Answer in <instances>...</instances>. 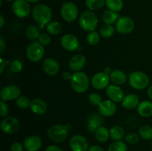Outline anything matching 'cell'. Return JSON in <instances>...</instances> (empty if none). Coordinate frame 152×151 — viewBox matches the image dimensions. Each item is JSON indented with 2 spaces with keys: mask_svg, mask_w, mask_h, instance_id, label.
Here are the masks:
<instances>
[{
  "mask_svg": "<svg viewBox=\"0 0 152 151\" xmlns=\"http://www.w3.org/2000/svg\"><path fill=\"white\" fill-rule=\"evenodd\" d=\"M32 15L34 20L39 25L40 28H43L50 22L53 16L51 9L43 4L36 5L32 10Z\"/></svg>",
  "mask_w": 152,
  "mask_h": 151,
  "instance_id": "obj_1",
  "label": "cell"
},
{
  "mask_svg": "<svg viewBox=\"0 0 152 151\" xmlns=\"http://www.w3.org/2000/svg\"><path fill=\"white\" fill-rule=\"evenodd\" d=\"M97 16L91 10L85 11L79 18L80 28L86 31H94L98 25Z\"/></svg>",
  "mask_w": 152,
  "mask_h": 151,
  "instance_id": "obj_2",
  "label": "cell"
},
{
  "mask_svg": "<svg viewBox=\"0 0 152 151\" xmlns=\"http://www.w3.org/2000/svg\"><path fill=\"white\" fill-rule=\"evenodd\" d=\"M71 84L73 89L77 93H83L88 89L89 78L85 73L78 71L72 74Z\"/></svg>",
  "mask_w": 152,
  "mask_h": 151,
  "instance_id": "obj_3",
  "label": "cell"
},
{
  "mask_svg": "<svg viewBox=\"0 0 152 151\" xmlns=\"http://www.w3.org/2000/svg\"><path fill=\"white\" fill-rule=\"evenodd\" d=\"M47 135L49 139L52 142L55 143H62L68 137V128L66 126L56 124L48 129Z\"/></svg>",
  "mask_w": 152,
  "mask_h": 151,
  "instance_id": "obj_4",
  "label": "cell"
},
{
  "mask_svg": "<svg viewBox=\"0 0 152 151\" xmlns=\"http://www.w3.org/2000/svg\"><path fill=\"white\" fill-rule=\"evenodd\" d=\"M129 84L136 90H142L149 84V78L145 73L140 71L133 72L129 75Z\"/></svg>",
  "mask_w": 152,
  "mask_h": 151,
  "instance_id": "obj_5",
  "label": "cell"
},
{
  "mask_svg": "<svg viewBox=\"0 0 152 151\" xmlns=\"http://www.w3.org/2000/svg\"><path fill=\"white\" fill-rule=\"evenodd\" d=\"M45 49L42 44L38 41H33L27 47L26 55L28 59L33 62H37L42 59Z\"/></svg>",
  "mask_w": 152,
  "mask_h": 151,
  "instance_id": "obj_6",
  "label": "cell"
},
{
  "mask_svg": "<svg viewBox=\"0 0 152 151\" xmlns=\"http://www.w3.org/2000/svg\"><path fill=\"white\" fill-rule=\"evenodd\" d=\"M61 16L62 19L68 22H72L78 16V8L74 3L65 2L61 8Z\"/></svg>",
  "mask_w": 152,
  "mask_h": 151,
  "instance_id": "obj_7",
  "label": "cell"
},
{
  "mask_svg": "<svg viewBox=\"0 0 152 151\" xmlns=\"http://www.w3.org/2000/svg\"><path fill=\"white\" fill-rule=\"evenodd\" d=\"M12 10L17 17L26 18L31 13V6L25 0H15L12 4Z\"/></svg>",
  "mask_w": 152,
  "mask_h": 151,
  "instance_id": "obj_8",
  "label": "cell"
},
{
  "mask_svg": "<svg viewBox=\"0 0 152 151\" xmlns=\"http://www.w3.org/2000/svg\"><path fill=\"white\" fill-rule=\"evenodd\" d=\"M134 28V22L128 16H121L116 22V30L121 34H129Z\"/></svg>",
  "mask_w": 152,
  "mask_h": 151,
  "instance_id": "obj_9",
  "label": "cell"
},
{
  "mask_svg": "<svg viewBox=\"0 0 152 151\" xmlns=\"http://www.w3.org/2000/svg\"><path fill=\"white\" fill-rule=\"evenodd\" d=\"M69 147L72 151H88V142L84 136L81 135H75L70 139Z\"/></svg>",
  "mask_w": 152,
  "mask_h": 151,
  "instance_id": "obj_10",
  "label": "cell"
},
{
  "mask_svg": "<svg viewBox=\"0 0 152 151\" xmlns=\"http://www.w3.org/2000/svg\"><path fill=\"white\" fill-rule=\"evenodd\" d=\"M20 93L21 90L19 87L10 84V85H7L1 89L0 96H1V100L4 102H7V101L17 99L19 97Z\"/></svg>",
  "mask_w": 152,
  "mask_h": 151,
  "instance_id": "obj_11",
  "label": "cell"
},
{
  "mask_svg": "<svg viewBox=\"0 0 152 151\" xmlns=\"http://www.w3.org/2000/svg\"><path fill=\"white\" fill-rule=\"evenodd\" d=\"M1 130L7 134L16 133L19 127V121L15 117H6L1 121Z\"/></svg>",
  "mask_w": 152,
  "mask_h": 151,
  "instance_id": "obj_12",
  "label": "cell"
},
{
  "mask_svg": "<svg viewBox=\"0 0 152 151\" xmlns=\"http://www.w3.org/2000/svg\"><path fill=\"white\" fill-rule=\"evenodd\" d=\"M110 81V75L105 72H99L95 74L91 79L92 86L97 90H102L108 87Z\"/></svg>",
  "mask_w": 152,
  "mask_h": 151,
  "instance_id": "obj_13",
  "label": "cell"
},
{
  "mask_svg": "<svg viewBox=\"0 0 152 151\" xmlns=\"http://www.w3.org/2000/svg\"><path fill=\"white\" fill-rule=\"evenodd\" d=\"M61 44L65 50L71 52L78 49L80 42L75 36L72 34H65L61 38Z\"/></svg>",
  "mask_w": 152,
  "mask_h": 151,
  "instance_id": "obj_14",
  "label": "cell"
},
{
  "mask_svg": "<svg viewBox=\"0 0 152 151\" xmlns=\"http://www.w3.org/2000/svg\"><path fill=\"white\" fill-rule=\"evenodd\" d=\"M23 145L27 151H38L42 146V141L39 136L31 135L25 139Z\"/></svg>",
  "mask_w": 152,
  "mask_h": 151,
  "instance_id": "obj_15",
  "label": "cell"
},
{
  "mask_svg": "<svg viewBox=\"0 0 152 151\" xmlns=\"http://www.w3.org/2000/svg\"><path fill=\"white\" fill-rule=\"evenodd\" d=\"M106 95L109 98L110 100L114 102H123L124 99V93L120 87L117 85L111 84L107 87Z\"/></svg>",
  "mask_w": 152,
  "mask_h": 151,
  "instance_id": "obj_16",
  "label": "cell"
},
{
  "mask_svg": "<svg viewBox=\"0 0 152 151\" xmlns=\"http://www.w3.org/2000/svg\"><path fill=\"white\" fill-rule=\"evenodd\" d=\"M99 113L103 116H111L115 113L117 106L111 100L102 101L98 106Z\"/></svg>",
  "mask_w": 152,
  "mask_h": 151,
  "instance_id": "obj_17",
  "label": "cell"
},
{
  "mask_svg": "<svg viewBox=\"0 0 152 151\" xmlns=\"http://www.w3.org/2000/svg\"><path fill=\"white\" fill-rule=\"evenodd\" d=\"M42 69L48 75L55 76L59 71V64L55 59L48 58L43 62Z\"/></svg>",
  "mask_w": 152,
  "mask_h": 151,
  "instance_id": "obj_18",
  "label": "cell"
},
{
  "mask_svg": "<svg viewBox=\"0 0 152 151\" xmlns=\"http://www.w3.org/2000/svg\"><path fill=\"white\" fill-rule=\"evenodd\" d=\"M104 119L101 114L94 113L91 115L88 118L87 128L90 133H94L96 131L99 127H101L103 123Z\"/></svg>",
  "mask_w": 152,
  "mask_h": 151,
  "instance_id": "obj_19",
  "label": "cell"
},
{
  "mask_svg": "<svg viewBox=\"0 0 152 151\" xmlns=\"http://www.w3.org/2000/svg\"><path fill=\"white\" fill-rule=\"evenodd\" d=\"M86 62V57L83 54L74 55L69 61V68L72 71L78 72L83 68Z\"/></svg>",
  "mask_w": 152,
  "mask_h": 151,
  "instance_id": "obj_20",
  "label": "cell"
},
{
  "mask_svg": "<svg viewBox=\"0 0 152 151\" xmlns=\"http://www.w3.org/2000/svg\"><path fill=\"white\" fill-rule=\"evenodd\" d=\"M30 108L34 113L42 115L47 111V104L41 99H34L31 102Z\"/></svg>",
  "mask_w": 152,
  "mask_h": 151,
  "instance_id": "obj_21",
  "label": "cell"
},
{
  "mask_svg": "<svg viewBox=\"0 0 152 151\" xmlns=\"http://www.w3.org/2000/svg\"><path fill=\"white\" fill-rule=\"evenodd\" d=\"M139 105V97L135 94L126 96L122 102V106L126 109H134Z\"/></svg>",
  "mask_w": 152,
  "mask_h": 151,
  "instance_id": "obj_22",
  "label": "cell"
},
{
  "mask_svg": "<svg viewBox=\"0 0 152 151\" xmlns=\"http://www.w3.org/2000/svg\"><path fill=\"white\" fill-rule=\"evenodd\" d=\"M137 112L141 116L150 117L152 115V102L143 101L137 106Z\"/></svg>",
  "mask_w": 152,
  "mask_h": 151,
  "instance_id": "obj_23",
  "label": "cell"
},
{
  "mask_svg": "<svg viewBox=\"0 0 152 151\" xmlns=\"http://www.w3.org/2000/svg\"><path fill=\"white\" fill-rule=\"evenodd\" d=\"M110 79L117 85H122L126 82L127 77L123 71L120 70H115L110 74Z\"/></svg>",
  "mask_w": 152,
  "mask_h": 151,
  "instance_id": "obj_24",
  "label": "cell"
},
{
  "mask_svg": "<svg viewBox=\"0 0 152 151\" xmlns=\"http://www.w3.org/2000/svg\"><path fill=\"white\" fill-rule=\"evenodd\" d=\"M119 18H120V14L117 12L110 10L105 11L102 14V20L105 24H108V25H113L117 22Z\"/></svg>",
  "mask_w": 152,
  "mask_h": 151,
  "instance_id": "obj_25",
  "label": "cell"
},
{
  "mask_svg": "<svg viewBox=\"0 0 152 151\" xmlns=\"http://www.w3.org/2000/svg\"><path fill=\"white\" fill-rule=\"evenodd\" d=\"M110 137L114 141H121L125 136V131L120 126H114L109 130Z\"/></svg>",
  "mask_w": 152,
  "mask_h": 151,
  "instance_id": "obj_26",
  "label": "cell"
},
{
  "mask_svg": "<svg viewBox=\"0 0 152 151\" xmlns=\"http://www.w3.org/2000/svg\"><path fill=\"white\" fill-rule=\"evenodd\" d=\"M109 137V131H108L106 127H103V126L99 127L95 131V138H96L98 142H101V143H104V142H107Z\"/></svg>",
  "mask_w": 152,
  "mask_h": 151,
  "instance_id": "obj_27",
  "label": "cell"
},
{
  "mask_svg": "<svg viewBox=\"0 0 152 151\" xmlns=\"http://www.w3.org/2000/svg\"><path fill=\"white\" fill-rule=\"evenodd\" d=\"M105 5L110 10L119 12L123 9V0H105Z\"/></svg>",
  "mask_w": 152,
  "mask_h": 151,
  "instance_id": "obj_28",
  "label": "cell"
},
{
  "mask_svg": "<svg viewBox=\"0 0 152 151\" xmlns=\"http://www.w3.org/2000/svg\"><path fill=\"white\" fill-rule=\"evenodd\" d=\"M105 4V0H86V4L91 10H97Z\"/></svg>",
  "mask_w": 152,
  "mask_h": 151,
  "instance_id": "obj_29",
  "label": "cell"
},
{
  "mask_svg": "<svg viewBox=\"0 0 152 151\" xmlns=\"http://www.w3.org/2000/svg\"><path fill=\"white\" fill-rule=\"evenodd\" d=\"M139 136L144 140L152 139V127L149 125H143L140 128Z\"/></svg>",
  "mask_w": 152,
  "mask_h": 151,
  "instance_id": "obj_30",
  "label": "cell"
},
{
  "mask_svg": "<svg viewBox=\"0 0 152 151\" xmlns=\"http://www.w3.org/2000/svg\"><path fill=\"white\" fill-rule=\"evenodd\" d=\"M26 36L30 40H35L39 38L40 36L39 30L35 25H30L26 29Z\"/></svg>",
  "mask_w": 152,
  "mask_h": 151,
  "instance_id": "obj_31",
  "label": "cell"
},
{
  "mask_svg": "<svg viewBox=\"0 0 152 151\" xmlns=\"http://www.w3.org/2000/svg\"><path fill=\"white\" fill-rule=\"evenodd\" d=\"M101 36L104 38H110L112 36L114 33V28L112 25H108V24H105L101 27L99 30Z\"/></svg>",
  "mask_w": 152,
  "mask_h": 151,
  "instance_id": "obj_32",
  "label": "cell"
},
{
  "mask_svg": "<svg viewBox=\"0 0 152 151\" xmlns=\"http://www.w3.org/2000/svg\"><path fill=\"white\" fill-rule=\"evenodd\" d=\"M127 145L122 141H114L108 147V151H127Z\"/></svg>",
  "mask_w": 152,
  "mask_h": 151,
  "instance_id": "obj_33",
  "label": "cell"
},
{
  "mask_svg": "<svg viewBox=\"0 0 152 151\" xmlns=\"http://www.w3.org/2000/svg\"><path fill=\"white\" fill-rule=\"evenodd\" d=\"M46 30L52 35H57L61 31V25L58 22H50L46 25Z\"/></svg>",
  "mask_w": 152,
  "mask_h": 151,
  "instance_id": "obj_34",
  "label": "cell"
},
{
  "mask_svg": "<svg viewBox=\"0 0 152 151\" xmlns=\"http://www.w3.org/2000/svg\"><path fill=\"white\" fill-rule=\"evenodd\" d=\"M99 34L96 31H91L87 36V38H86V40H87V42L90 45H96V44H98V42L99 41Z\"/></svg>",
  "mask_w": 152,
  "mask_h": 151,
  "instance_id": "obj_35",
  "label": "cell"
},
{
  "mask_svg": "<svg viewBox=\"0 0 152 151\" xmlns=\"http://www.w3.org/2000/svg\"><path fill=\"white\" fill-rule=\"evenodd\" d=\"M16 105L19 108H22V109L28 107H30V105H31V102H30L28 98L25 97V96H20V97L18 98L16 101Z\"/></svg>",
  "mask_w": 152,
  "mask_h": 151,
  "instance_id": "obj_36",
  "label": "cell"
},
{
  "mask_svg": "<svg viewBox=\"0 0 152 151\" xmlns=\"http://www.w3.org/2000/svg\"><path fill=\"white\" fill-rule=\"evenodd\" d=\"M88 101L92 105H94V106H99V104L102 102L101 96L96 93H92L89 96Z\"/></svg>",
  "mask_w": 152,
  "mask_h": 151,
  "instance_id": "obj_37",
  "label": "cell"
},
{
  "mask_svg": "<svg viewBox=\"0 0 152 151\" xmlns=\"http://www.w3.org/2000/svg\"><path fill=\"white\" fill-rule=\"evenodd\" d=\"M125 140L127 143L130 144H135L137 143L140 140V136L135 133H130L126 135L125 137Z\"/></svg>",
  "mask_w": 152,
  "mask_h": 151,
  "instance_id": "obj_38",
  "label": "cell"
},
{
  "mask_svg": "<svg viewBox=\"0 0 152 151\" xmlns=\"http://www.w3.org/2000/svg\"><path fill=\"white\" fill-rule=\"evenodd\" d=\"M10 68L13 73H19L22 70L23 65L20 61L14 60L10 63Z\"/></svg>",
  "mask_w": 152,
  "mask_h": 151,
  "instance_id": "obj_39",
  "label": "cell"
},
{
  "mask_svg": "<svg viewBox=\"0 0 152 151\" xmlns=\"http://www.w3.org/2000/svg\"><path fill=\"white\" fill-rule=\"evenodd\" d=\"M39 42L42 44V45H48L50 44V37L48 34L42 33L40 34L39 37Z\"/></svg>",
  "mask_w": 152,
  "mask_h": 151,
  "instance_id": "obj_40",
  "label": "cell"
},
{
  "mask_svg": "<svg viewBox=\"0 0 152 151\" xmlns=\"http://www.w3.org/2000/svg\"><path fill=\"white\" fill-rule=\"evenodd\" d=\"M9 113V108L4 101L0 102V115L1 117L7 116Z\"/></svg>",
  "mask_w": 152,
  "mask_h": 151,
  "instance_id": "obj_41",
  "label": "cell"
},
{
  "mask_svg": "<svg viewBox=\"0 0 152 151\" xmlns=\"http://www.w3.org/2000/svg\"><path fill=\"white\" fill-rule=\"evenodd\" d=\"M24 145L19 142H13L10 146V150L11 151H23Z\"/></svg>",
  "mask_w": 152,
  "mask_h": 151,
  "instance_id": "obj_42",
  "label": "cell"
},
{
  "mask_svg": "<svg viewBox=\"0 0 152 151\" xmlns=\"http://www.w3.org/2000/svg\"><path fill=\"white\" fill-rule=\"evenodd\" d=\"M45 151H63L56 145H50L45 149Z\"/></svg>",
  "mask_w": 152,
  "mask_h": 151,
  "instance_id": "obj_43",
  "label": "cell"
},
{
  "mask_svg": "<svg viewBox=\"0 0 152 151\" xmlns=\"http://www.w3.org/2000/svg\"><path fill=\"white\" fill-rule=\"evenodd\" d=\"M88 151H105L103 150V148L101 147L99 145H91V147H89L88 150Z\"/></svg>",
  "mask_w": 152,
  "mask_h": 151,
  "instance_id": "obj_44",
  "label": "cell"
},
{
  "mask_svg": "<svg viewBox=\"0 0 152 151\" xmlns=\"http://www.w3.org/2000/svg\"><path fill=\"white\" fill-rule=\"evenodd\" d=\"M4 49H5V41H4L3 37H0V50H1V53L4 52Z\"/></svg>",
  "mask_w": 152,
  "mask_h": 151,
  "instance_id": "obj_45",
  "label": "cell"
},
{
  "mask_svg": "<svg viewBox=\"0 0 152 151\" xmlns=\"http://www.w3.org/2000/svg\"><path fill=\"white\" fill-rule=\"evenodd\" d=\"M62 78L65 80H67V81H69V80L71 81V78H72V75L69 72H65L62 74Z\"/></svg>",
  "mask_w": 152,
  "mask_h": 151,
  "instance_id": "obj_46",
  "label": "cell"
},
{
  "mask_svg": "<svg viewBox=\"0 0 152 151\" xmlns=\"http://www.w3.org/2000/svg\"><path fill=\"white\" fill-rule=\"evenodd\" d=\"M0 65H1V68H0V73H2L3 70H4V65H5L4 60L2 59H0Z\"/></svg>",
  "mask_w": 152,
  "mask_h": 151,
  "instance_id": "obj_47",
  "label": "cell"
},
{
  "mask_svg": "<svg viewBox=\"0 0 152 151\" xmlns=\"http://www.w3.org/2000/svg\"><path fill=\"white\" fill-rule=\"evenodd\" d=\"M104 72L106 74H108V75H110L112 71H111V69L110 67H106V68H105V69H104Z\"/></svg>",
  "mask_w": 152,
  "mask_h": 151,
  "instance_id": "obj_48",
  "label": "cell"
},
{
  "mask_svg": "<svg viewBox=\"0 0 152 151\" xmlns=\"http://www.w3.org/2000/svg\"><path fill=\"white\" fill-rule=\"evenodd\" d=\"M147 93H148V97H149L150 99H152V85H151L149 87H148Z\"/></svg>",
  "mask_w": 152,
  "mask_h": 151,
  "instance_id": "obj_49",
  "label": "cell"
},
{
  "mask_svg": "<svg viewBox=\"0 0 152 151\" xmlns=\"http://www.w3.org/2000/svg\"><path fill=\"white\" fill-rule=\"evenodd\" d=\"M0 20H1V22H0V28H1L3 26H4V17H3L2 15H0Z\"/></svg>",
  "mask_w": 152,
  "mask_h": 151,
  "instance_id": "obj_50",
  "label": "cell"
},
{
  "mask_svg": "<svg viewBox=\"0 0 152 151\" xmlns=\"http://www.w3.org/2000/svg\"><path fill=\"white\" fill-rule=\"evenodd\" d=\"M25 1H27L29 3H35V2H37V1H39V0H25Z\"/></svg>",
  "mask_w": 152,
  "mask_h": 151,
  "instance_id": "obj_51",
  "label": "cell"
},
{
  "mask_svg": "<svg viewBox=\"0 0 152 151\" xmlns=\"http://www.w3.org/2000/svg\"><path fill=\"white\" fill-rule=\"evenodd\" d=\"M4 1H8V2H10V1H15V0H4Z\"/></svg>",
  "mask_w": 152,
  "mask_h": 151,
  "instance_id": "obj_52",
  "label": "cell"
},
{
  "mask_svg": "<svg viewBox=\"0 0 152 151\" xmlns=\"http://www.w3.org/2000/svg\"><path fill=\"white\" fill-rule=\"evenodd\" d=\"M151 148H152V141H151Z\"/></svg>",
  "mask_w": 152,
  "mask_h": 151,
  "instance_id": "obj_53",
  "label": "cell"
}]
</instances>
